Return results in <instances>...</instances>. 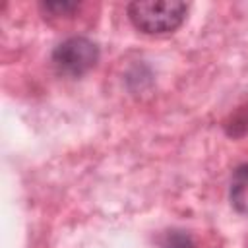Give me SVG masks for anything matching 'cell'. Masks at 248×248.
Here are the masks:
<instances>
[{
  "label": "cell",
  "mask_w": 248,
  "mask_h": 248,
  "mask_svg": "<svg viewBox=\"0 0 248 248\" xmlns=\"http://www.w3.org/2000/svg\"><path fill=\"white\" fill-rule=\"evenodd\" d=\"M52 62L60 74L79 78L99 62V46L87 37H70L54 48Z\"/></svg>",
  "instance_id": "2"
},
{
  "label": "cell",
  "mask_w": 248,
  "mask_h": 248,
  "mask_svg": "<svg viewBox=\"0 0 248 248\" xmlns=\"http://www.w3.org/2000/svg\"><path fill=\"white\" fill-rule=\"evenodd\" d=\"M163 248H194V242H192V238L186 232L172 231V232H169L165 236Z\"/></svg>",
  "instance_id": "4"
},
{
  "label": "cell",
  "mask_w": 248,
  "mask_h": 248,
  "mask_svg": "<svg viewBox=\"0 0 248 248\" xmlns=\"http://www.w3.org/2000/svg\"><path fill=\"white\" fill-rule=\"evenodd\" d=\"M229 200H231V205L238 213L248 215V165H240L232 172Z\"/></svg>",
  "instance_id": "3"
},
{
  "label": "cell",
  "mask_w": 248,
  "mask_h": 248,
  "mask_svg": "<svg viewBox=\"0 0 248 248\" xmlns=\"http://www.w3.org/2000/svg\"><path fill=\"white\" fill-rule=\"evenodd\" d=\"M41 8L46 10V12H54L56 16H60V14L74 12L78 8V4L76 2H46V4H41Z\"/></svg>",
  "instance_id": "5"
},
{
  "label": "cell",
  "mask_w": 248,
  "mask_h": 248,
  "mask_svg": "<svg viewBox=\"0 0 248 248\" xmlns=\"http://www.w3.org/2000/svg\"><path fill=\"white\" fill-rule=\"evenodd\" d=\"M188 4L180 0H136L128 4L132 25L145 35H167L186 19Z\"/></svg>",
  "instance_id": "1"
}]
</instances>
